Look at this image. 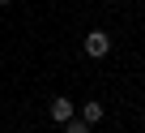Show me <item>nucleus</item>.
<instances>
[{"label":"nucleus","instance_id":"f03ea898","mask_svg":"<svg viewBox=\"0 0 145 133\" xmlns=\"http://www.w3.org/2000/svg\"><path fill=\"white\" fill-rule=\"evenodd\" d=\"M47 112H51V120H56V124L72 120V103H68V99H51V107H47Z\"/></svg>","mask_w":145,"mask_h":133},{"label":"nucleus","instance_id":"39448f33","mask_svg":"<svg viewBox=\"0 0 145 133\" xmlns=\"http://www.w3.org/2000/svg\"><path fill=\"white\" fill-rule=\"evenodd\" d=\"M5 5H9V0H0V9H5Z\"/></svg>","mask_w":145,"mask_h":133},{"label":"nucleus","instance_id":"7ed1b4c3","mask_svg":"<svg viewBox=\"0 0 145 133\" xmlns=\"http://www.w3.org/2000/svg\"><path fill=\"white\" fill-rule=\"evenodd\" d=\"M81 120H86V124L103 120V103H81Z\"/></svg>","mask_w":145,"mask_h":133},{"label":"nucleus","instance_id":"f257e3e1","mask_svg":"<svg viewBox=\"0 0 145 133\" xmlns=\"http://www.w3.org/2000/svg\"><path fill=\"white\" fill-rule=\"evenodd\" d=\"M107 52H111V39H107L103 30H90V34H86V56H94V60H103Z\"/></svg>","mask_w":145,"mask_h":133},{"label":"nucleus","instance_id":"20e7f679","mask_svg":"<svg viewBox=\"0 0 145 133\" xmlns=\"http://www.w3.org/2000/svg\"><path fill=\"white\" fill-rule=\"evenodd\" d=\"M64 133H90L86 120H64Z\"/></svg>","mask_w":145,"mask_h":133}]
</instances>
